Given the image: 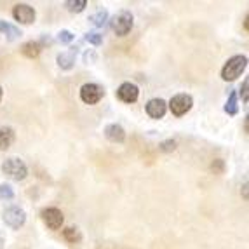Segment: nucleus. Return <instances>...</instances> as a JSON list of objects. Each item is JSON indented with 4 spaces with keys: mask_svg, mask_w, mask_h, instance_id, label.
Returning <instances> with one entry per match:
<instances>
[{
    "mask_svg": "<svg viewBox=\"0 0 249 249\" xmlns=\"http://www.w3.org/2000/svg\"><path fill=\"white\" fill-rule=\"evenodd\" d=\"M248 68V58L244 54H237L232 56L229 61L225 63V67L221 68V79L225 82H233L237 77H241L244 70Z\"/></svg>",
    "mask_w": 249,
    "mask_h": 249,
    "instance_id": "1",
    "label": "nucleus"
},
{
    "mask_svg": "<svg viewBox=\"0 0 249 249\" xmlns=\"http://www.w3.org/2000/svg\"><path fill=\"white\" fill-rule=\"evenodd\" d=\"M110 26H112L113 34L117 37H125L127 34H131V30L134 26V16L131 14V11L124 9L121 13H117L115 16L110 19Z\"/></svg>",
    "mask_w": 249,
    "mask_h": 249,
    "instance_id": "2",
    "label": "nucleus"
},
{
    "mask_svg": "<svg viewBox=\"0 0 249 249\" xmlns=\"http://www.w3.org/2000/svg\"><path fill=\"white\" fill-rule=\"evenodd\" d=\"M2 173H4L7 178L14 179V181H23V179L28 176V167L21 159L18 157H9L2 164Z\"/></svg>",
    "mask_w": 249,
    "mask_h": 249,
    "instance_id": "3",
    "label": "nucleus"
},
{
    "mask_svg": "<svg viewBox=\"0 0 249 249\" xmlns=\"http://www.w3.org/2000/svg\"><path fill=\"white\" fill-rule=\"evenodd\" d=\"M169 110L171 113L175 117H183L185 113H188L192 110V107H194V98H192L190 94H185V92H181V94H176L173 96L169 100Z\"/></svg>",
    "mask_w": 249,
    "mask_h": 249,
    "instance_id": "4",
    "label": "nucleus"
},
{
    "mask_svg": "<svg viewBox=\"0 0 249 249\" xmlns=\"http://www.w3.org/2000/svg\"><path fill=\"white\" fill-rule=\"evenodd\" d=\"M103 96H105V89L101 88L100 84L88 82L80 88V100H82L86 105L100 103V101L103 100Z\"/></svg>",
    "mask_w": 249,
    "mask_h": 249,
    "instance_id": "5",
    "label": "nucleus"
},
{
    "mask_svg": "<svg viewBox=\"0 0 249 249\" xmlns=\"http://www.w3.org/2000/svg\"><path fill=\"white\" fill-rule=\"evenodd\" d=\"M2 220H4V223L7 225L9 229L18 230L26 223V213H25V209L13 206V208L5 209L4 214H2Z\"/></svg>",
    "mask_w": 249,
    "mask_h": 249,
    "instance_id": "6",
    "label": "nucleus"
},
{
    "mask_svg": "<svg viewBox=\"0 0 249 249\" xmlns=\"http://www.w3.org/2000/svg\"><path fill=\"white\" fill-rule=\"evenodd\" d=\"M40 218H42V221L46 223V227L49 230H59L63 227V223H65V216H63V213L59 211L58 208L42 209Z\"/></svg>",
    "mask_w": 249,
    "mask_h": 249,
    "instance_id": "7",
    "label": "nucleus"
},
{
    "mask_svg": "<svg viewBox=\"0 0 249 249\" xmlns=\"http://www.w3.org/2000/svg\"><path fill=\"white\" fill-rule=\"evenodd\" d=\"M13 18L18 23H21V25H32V23H35L37 13H35V9L28 4H16L13 9Z\"/></svg>",
    "mask_w": 249,
    "mask_h": 249,
    "instance_id": "8",
    "label": "nucleus"
},
{
    "mask_svg": "<svg viewBox=\"0 0 249 249\" xmlns=\"http://www.w3.org/2000/svg\"><path fill=\"white\" fill-rule=\"evenodd\" d=\"M115 94H117V98L121 101H124V103H134V101H138V98H140V89H138L136 84L124 82L119 86Z\"/></svg>",
    "mask_w": 249,
    "mask_h": 249,
    "instance_id": "9",
    "label": "nucleus"
},
{
    "mask_svg": "<svg viewBox=\"0 0 249 249\" xmlns=\"http://www.w3.org/2000/svg\"><path fill=\"white\" fill-rule=\"evenodd\" d=\"M146 113H148L150 119H154V121H159L162 117L166 115L167 112V103L162 98H152V100L146 103L145 107Z\"/></svg>",
    "mask_w": 249,
    "mask_h": 249,
    "instance_id": "10",
    "label": "nucleus"
},
{
    "mask_svg": "<svg viewBox=\"0 0 249 249\" xmlns=\"http://www.w3.org/2000/svg\"><path fill=\"white\" fill-rule=\"evenodd\" d=\"M77 49H79V47H71V49L58 54L56 61H58V67L61 68V70H71V68H73L75 58H77Z\"/></svg>",
    "mask_w": 249,
    "mask_h": 249,
    "instance_id": "11",
    "label": "nucleus"
},
{
    "mask_svg": "<svg viewBox=\"0 0 249 249\" xmlns=\"http://www.w3.org/2000/svg\"><path fill=\"white\" fill-rule=\"evenodd\" d=\"M105 136L112 143H124L125 131L121 124H108L107 127H105Z\"/></svg>",
    "mask_w": 249,
    "mask_h": 249,
    "instance_id": "12",
    "label": "nucleus"
},
{
    "mask_svg": "<svg viewBox=\"0 0 249 249\" xmlns=\"http://www.w3.org/2000/svg\"><path fill=\"white\" fill-rule=\"evenodd\" d=\"M42 53V44L40 42H35V40H30V42H25L23 46H21V54L28 59H35L38 58Z\"/></svg>",
    "mask_w": 249,
    "mask_h": 249,
    "instance_id": "13",
    "label": "nucleus"
},
{
    "mask_svg": "<svg viewBox=\"0 0 249 249\" xmlns=\"http://www.w3.org/2000/svg\"><path fill=\"white\" fill-rule=\"evenodd\" d=\"M14 138H16V134H14L13 127H9V125L0 127V150L4 152V150L11 148L14 143Z\"/></svg>",
    "mask_w": 249,
    "mask_h": 249,
    "instance_id": "14",
    "label": "nucleus"
},
{
    "mask_svg": "<svg viewBox=\"0 0 249 249\" xmlns=\"http://www.w3.org/2000/svg\"><path fill=\"white\" fill-rule=\"evenodd\" d=\"M63 239L70 244H79L82 241V233L77 227H67V229H63Z\"/></svg>",
    "mask_w": 249,
    "mask_h": 249,
    "instance_id": "15",
    "label": "nucleus"
},
{
    "mask_svg": "<svg viewBox=\"0 0 249 249\" xmlns=\"http://www.w3.org/2000/svg\"><path fill=\"white\" fill-rule=\"evenodd\" d=\"M89 21H91L92 25L96 26V28H101V26L107 25L108 21V11L107 9H98L94 14H92L91 18H89Z\"/></svg>",
    "mask_w": 249,
    "mask_h": 249,
    "instance_id": "16",
    "label": "nucleus"
},
{
    "mask_svg": "<svg viewBox=\"0 0 249 249\" xmlns=\"http://www.w3.org/2000/svg\"><path fill=\"white\" fill-rule=\"evenodd\" d=\"M225 112L229 115H237L239 113V100H237V91H232L229 94V100L225 103Z\"/></svg>",
    "mask_w": 249,
    "mask_h": 249,
    "instance_id": "17",
    "label": "nucleus"
},
{
    "mask_svg": "<svg viewBox=\"0 0 249 249\" xmlns=\"http://www.w3.org/2000/svg\"><path fill=\"white\" fill-rule=\"evenodd\" d=\"M0 34L7 35L9 40H14V38L21 37V30L13 25H9V23H5V21H0Z\"/></svg>",
    "mask_w": 249,
    "mask_h": 249,
    "instance_id": "18",
    "label": "nucleus"
},
{
    "mask_svg": "<svg viewBox=\"0 0 249 249\" xmlns=\"http://www.w3.org/2000/svg\"><path fill=\"white\" fill-rule=\"evenodd\" d=\"M65 7H67L70 13L79 14L88 7V0H68V2H65Z\"/></svg>",
    "mask_w": 249,
    "mask_h": 249,
    "instance_id": "19",
    "label": "nucleus"
},
{
    "mask_svg": "<svg viewBox=\"0 0 249 249\" xmlns=\"http://www.w3.org/2000/svg\"><path fill=\"white\" fill-rule=\"evenodd\" d=\"M14 190L9 183H0V200H13Z\"/></svg>",
    "mask_w": 249,
    "mask_h": 249,
    "instance_id": "20",
    "label": "nucleus"
},
{
    "mask_svg": "<svg viewBox=\"0 0 249 249\" xmlns=\"http://www.w3.org/2000/svg\"><path fill=\"white\" fill-rule=\"evenodd\" d=\"M86 42H89L92 46H101L103 44V35L100 32H88L86 34Z\"/></svg>",
    "mask_w": 249,
    "mask_h": 249,
    "instance_id": "21",
    "label": "nucleus"
},
{
    "mask_svg": "<svg viewBox=\"0 0 249 249\" xmlns=\"http://www.w3.org/2000/svg\"><path fill=\"white\" fill-rule=\"evenodd\" d=\"M58 40L61 42V44H65V46H68V44H71V42L75 40V35L71 34L70 30H61L58 34Z\"/></svg>",
    "mask_w": 249,
    "mask_h": 249,
    "instance_id": "22",
    "label": "nucleus"
},
{
    "mask_svg": "<svg viewBox=\"0 0 249 249\" xmlns=\"http://www.w3.org/2000/svg\"><path fill=\"white\" fill-rule=\"evenodd\" d=\"M176 145H178L176 140H166V142H162L160 145H159V150L164 152V154H169V152H175Z\"/></svg>",
    "mask_w": 249,
    "mask_h": 249,
    "instance_id": "23",
    "label": "nucleus"
},
{
    "mask_svg": "<svg viewBox=\"0 0 249 249\" xmlns=\"http://www.w3.org/2000/svg\"><path fill=\"white\" fill-rule=\"evenodd\" d=\"M248 88H249V79H244V82H242V86H241V98H242V101L244 103H248V100H249V96H248Z\"/></svg>",
    "mask_w": 249,
    "mask_h": 249,
    "instance_id": "24",
    "label": "nucleus"
},
{
    "mask_svg": "<svg viewBox=\"0 0 249 249\" xmlns=\"http://www.w3.org/2000/svg\"><path fill=\"white\" fill-rule=\"evenodd\" d=\"M96 58H98V56H96L94 49H89V51H86V53H84V63H86V65H89V63H94Z\"/></svg>",
    "mask_w": 249,
    "mask_h": 249,
    "instance_id": "25",
    "label": "nucleus"
},
{
    "mask_svg": "<svg viewBox=\"0 0 249 249\" xmlns=\"http://www.w3.org/2000/svg\"><path fill=\"white\" fill-rule=\"evenodd\" d=\"M211 167H213V171H214V173H220V175H221V173H223V169H225V162L221 160V159H216V160L213 162Z\"/></svg>",
    "mask_w": 249,
    "mask_h": 249,
    "instance_id": "26",
    "label": "nucleus"
},
{
    "mask_svg": "<svg viewBox=\"0 0 249 249\" xmlns=\"http://www.w3.org/2000/svg\"><path fill=\"white\" fill-rule=\"evenodd\" d=\"M0 249H5V235L0 232Z\"/></svg>",
    "mask_w": 249,
    "mask_h": 249,
    "instance_id": "27",
    "label": "nucleus"
},
{
    "mask_svg": "<svg viewBox=\"0 0 249 249\" xmlns=\"http://www.w3.org/2000/svg\"><path fill=\"white\" fill-rule=\"evenodd\" d=\"M242 188H244V197L248 199V183H244V187H242Z\"/></svg>",
    "mask_w": 249,
    "mask_h": 249,
    "instance_id": "28",
    "label": "nucleus"
},
{
    "mask_svg": "<svg viewBox=\"0 0 249 249\" xmlns=\"http://www.w3.org/2000/svg\"><path fill=\"white\" fill-rule=\"evenodd\" d=\"M2 96H4V89H2V86H0V101H2Z\"/></svg>",
    "mask_w": 249,
    "mask_h": 249,
    "instance_id": "29",
    "label": "nucleus"
}]
</instances>
